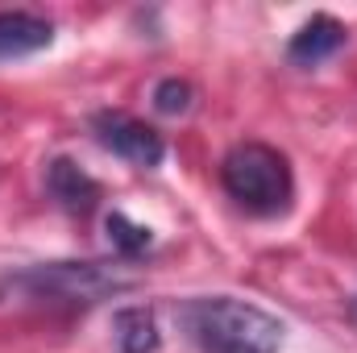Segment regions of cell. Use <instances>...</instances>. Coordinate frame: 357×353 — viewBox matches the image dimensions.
Wrapping results in <instances>:
<instances>
[{
    "instance_id": "1",
    "label": "cell",
    "mask_w": 357,
    "mask_h": 353,
    "mask_svg": "<svg viewBox=\"0 0 357 353\" xmlns=\"http://www.w3.org/2000/svg\"><path fill=\"white\" fill-rule=\"evenodd\" d=\"M178 320L204 353H278L282 345V324L270 312L229 295L191 299Z\"/></svg>"
},
{
    "instance_id": "2",
    "label": "cell",
    "mask_w": 357,
    "mask_h": 353,
    "mask_svg": "<svg viewBox=\"0 0 357 353\" xmlns=\"http://www.w3.org/2000/svg\"><path fill=\"white\" fill-rule=\"evenodd\" d=\"M220 183H225V191L241 208L262 212V216L287 212L291 191H295V179H291L287 158L274 146H266V142H241V146H233L225 154V163H220Z\"/></svg>"
},
{
    "instance_id": "3",
    "label": "cell",
    "mask_w": 357,
    "mask_h": 353,
    "mask_svg": "<svg viewBox=\"0 0 357 353\" xmlns=\"http://www.w3.org/2000/svg\"><path fill=\"white\" fill-rule=\"evenodd\" d=\"M13 291L29 299H59V303H96L104 295L129 291L133 274H121L108 262H46L17 278H8Z\"/></svg>"
},
{
    "instance_id": "4",
    "label": "cell",
    "mask_w": 357,
    "mask_h": 353,
    "mask_svg": "<svg viewBox=\"0 0 357 353\" xmlns=\"http://www.w3.org/2000/svg\"><path fill=\"white\" fill-rule=\"evenodd\" d=\"M91 133L104 150L121 154L125 163L133 167H158L162 154H167V142L154 125L129 117V112H96L91 117Z\"/></svg>"
},
{
    "instance_id": "5",
    "label": "cell",
    "mask_w": 357,
    "mask_h": 353,
    "mask_svg": "<svg viewBox=\"0 0 357 353\" xmlns=\"http://www.w3.org/2000/svg\"><path fill=\"white\" fill-rule=\"evenodd\" d=\"M341 46H345V25H341L337 17H328V13H316V17L303 21V25L295 29V38L287 42V59H291L295 67H316V63L333 59Z\"/></svg>"
},
{
    "instance_id": "6",
    "label": "cell",
    "mask_w": 357,
    "mask_h": 353,
    "mask_svg": "<svg viewBox=\"0 0 357 353\" xmlns=\"http://www.w3.org/2000/svg\"><path fill=\"white\" fill-rule=\"evenodd\" d=\"M54 42V25L38 13H0V63L25 59Z\"/></svg>"
},
{
    "instance_id": "7",
    "label": "cell",
    "mask_w": 357,
    "mask_h": 353,
    "mask_svg": "<svg viewBox=\"0 0 357 353\" xmlns=\"http://www.w3.org/2000/svg\"><path fill=\"white\" fill-rule=\"evenodd\" d=\"M46 187L50 195L67 208V212H91L96 200H100V183L71 158H54L46 167Z\"/></svg>"
},
{
    "instance_id": "8",
    "label": "cell",
    "mask_w": 357,
    "mask_h": 353,
    "mask_svg": "<svg viewBox=\"0 0 357 353\" xmlns=\"http://www.w3.org/2000/svg\"><path fill=\"white\" fill-rule=\"evenodd\" d=\"M112 333H116V350L121 353H154L158 350V324L146 308H121L112 316Z\"/></svg>"
},
{
    "instance_id": "9",
    "label": "cell",
    "mask_w": 357,
    "mask_h": 353,
    "mask_svg": "<svg viewBox=\"0 0 357 353\" xmlns=\"http://www.w3.org/2000/svg\"><path fill=\"white\" fill-rule=\"evenodd\" d=\"M104 229H108V241H112V250H116L121 258H137V254H146L150 241H154V233H150L146 225H133L125 212H112V216L104 220Z\"/></svg>"
},
{
    "instance_id": "10",
    "label": "cell",
    "mask_w": 357,
    "mask_h": 353,
    "mask_svg": "<svg viewBox=\"0 0 357 353\" xmlns=\"http://www.w3.org/2000/svg\"><path fill=\"white\" fill-rule=\"evenodd\" d=\"M154 108L167 112V117L187 112V108H191V84H187V80H162V84L154 88Z\"/></svg>"
}]
</instances>
